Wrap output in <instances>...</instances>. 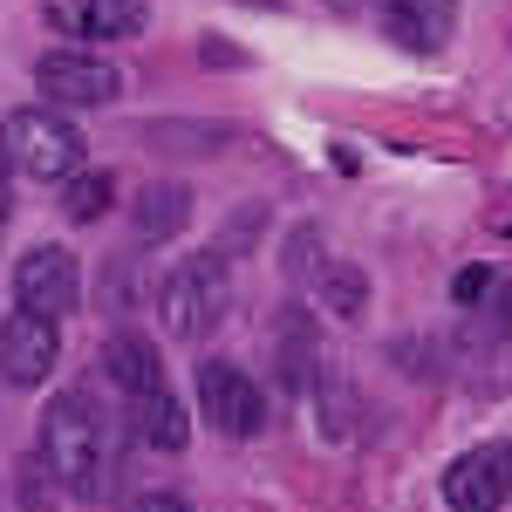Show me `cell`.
Wrapping results in <instances>:
<instances>
[{
	"instance_id": "obj_1",
	"label": "cell",
	"mask_w": 512,
	"mask_h": 512,
	"mask_svg": "<svg viewBox=\"0 0 512 512\" xmlns=\"http://www.w3.org/2000/svg\"><path fill=\"white\" fill-rule=\"evenodd\" d=\"M41 465L76 499H103L117 478V424L89 390H62L41 410Z\"/></svg>"
},
{
	"instance_id": "obj_2",
	"label": "cell",
	"mask_w": 512,
	"mask_h": 512,
	"mask_svg": "<svg viewBox=\"0 0 512 512\" xmlns=\"http://www.w3.org/2000/svg\"><path fill=\"white\" fill-rule=\"evenodd\" d=\"M0 158L35 185H69L89 164V144H82L76 117H62V110H14L0 123Z\"/></svg>"
},
{
	"instance_id": "obj_3",
	"label": "cell",
	"mask_w": 512,
	"mask_h": 512,
	"mask_svg": "<svg viewBox=\"0 0 512 512\" xmlns=\"http://www.w3.org/2000/svg\"><path fill=\"white\" fill-rule=\"evenodd\" d=\"M226 308H233V274H226V253H219V246L178 260L158 287V315L178 342H205V335L226 321Z\"/></svg>"
},
{
	"instance_id": "obj_4",
	"label": "cell",
	"mask_w": 512,
	"mask_h": 512,
	"mask_svg": "<svg viewBox=\"0 0 512 512\" xmlns=\"http://www.w3.org/2000/svg\"><path fill=\"white\" fill-rule=\"evenodd\" d=\"M198 403H205V417H212V431L219 437H260L267 431V390L226 362V355H212V362H198Z\"/></svg>"
},
{
	"instance_id": "obj_5",
	"label": "cell",
	"mask_w": 512,
	"mask_h": 512,
	"mask_svg": "<svg viewBox=\"0 0 512 512\" xmlns=\"http://www.w3.org/2000/svg\"><path fill=\"white\" fill-rule=\"evenodd\" d=\"M35 89L55 103V110H103L123 96V76L103 62V55H82V48H55L35 62Z\"/></svg>"
},
{
	"instance_id": "obj_6",
	"label": "cell",
	"mask_w": 512,
	"mask_h": 512,
	"mask_svg": "<svg viewBox=\"0 0 512 512\" xmlns=\"http://www.w3.org/2000/svg\"><path fill=\"white\" fill-rule=\"evenodd\" d=\"M82 301V267L69 246H28L21 267H14V308H35V315L62 321L76 315Z\"/></svg>"
},
{
	"instance_id": "obj_7",
	"label": "cell",
	"mask_w": 512,
	"mask_h": 512,
	"mask_svg": "<svg viewBox=\"0 0 512 512\" xmlns=\"http://www.w3.org/2000/svg\"><path fill=\"white\" fill-rule=\"evenodd\" d=\"M506 499H512V437L472 444L444 472V512H499Z\"/></svg>"
},
{
	"instance_id": "obj_8",
	"label": "cell",
	"mask_w": 512,
	"mask_h": 512,
	"mask_svg": "<svg viewBox=\"0 0 512 512\" xmlns=\"http://www.w3.org/2000/svg\"><path fill=\"white\" fill-rule=\"evenodd\" d=\"M55 355H62V335H55V321H48V315L14 308V315L0 321V383L35 390V383H48Z\"/></svg>"
},
{
	"instance_id": "obj_9",
	"label": "cell",
	"mask_w": 512,
	"mask_h": 512,
	"mask_svg": "<svg viewBox=\"0 0 512 512\" xmlns=\"http://www.w3.org/2000/svg\"><path fill=\"white\" fill-rule=\"evenodd\" d=\"M41 14L69 41H130L144 35L151 0H41Z\"/></svg>"
},
{
	"instance_id": "obj_10",
	"label": "cell",
	"mask_w": 512,
	"mask_h": 512,
	"mask_svg": "<svg viewBox=\"0 0 512 512\" xmlns=\"http://www.w3.org/2000/svg\"><path fill=\"white\" fill-rule=\"evenodd\" d=\"M390 35L410 55H444L458 35V0H390Z\"/></svg>"
},
{
	"instance_id": "obj_11",
	"label": "cell",
	"mask_w": 512,
	"mask_h": 512,
	"mask_svg": "<svg viewBox=\"0 0 512 512\" xmlns=\"http://www.w3.org/2000/svg\"><path fill=\"white\" fill-rule=\"evenodd\" d=\"M130 424H137V437H144L151 451H185V444H192V417H185V396L171 390V383H158V390L137 396V403H130Z\"/></svg>"
},
{
	"instance_id": "obj_12",
	"label": "cell",
	"mask_w": 512,
	"mask_h": 512,
	"mask_svg": "<svg viewBox=\"0 0 512 512\" xmlns=\"http://www.w3.org/2000/svg\"><path fill=\"white\" fill-rule=\"evenodd\" d=\"M130 219H137V239H144V246L178 239V233H185V219H192V185H178V178L144 185V192H137V205H130Z\"/></svg>"
},
{
	"instance_id": "obj_13",
	"label": "cell",
	"mask_w": 512,
	"mask_h": 512,
	"mask_svg": "<svg viewBox=\"0 0 512 512\" xmlns=\"http://www.w3.org/2000/svg\"><path fill=\"white\" fill-rule=\"evenodd\" d=\"M103 376H110V383H117V390L137 403L144 390H158V383H164V362H158V349H151L144 335L117 328V335L103 342Z\"/></svg>"
},
{
	"instance_id": "obj_14",
	"label": "cell",
	"mask_w": 512,
	"mask_h": 512,
	"mask_svg": "<svg viewBox=\"0 0 512 512\" xmlns=\"http://www.w3.org/2000/svg\"><path fill=\"white\" fill-rule=\"evenodd\" d=\"M110 198H117L110 171H103V164H82L76 178L62 185V212H69L76 226H89V219H103V212H110Z\"/></svg>"
},
{
	"instance_id": "obj_15",
	"label": "cell",
	"mask_w": 512,
	"mask_h": 512,
	"mask_svg": "<svg viewBox=\"0 0 512 512\" xmlns=\"http://www.w3.org/2000/svg\"><path fill=\"white\" fill-rule=\"evenodd\" d=\"M321 301L335 308V315H362L369 308V274L362 267H321Z\"/></svg>"
},
{
	"instance_id": "obj_16",
	"label": "cell",
	"mask_w": 512,
	"mask_h": 512,
	"mask_svg": "<svg viewBox=\"0 0 512 512\" xmlns=\"http://www.w3.org/2000/svg\"><path fill=\"white\" fill-rule=\"evenodd\" d=\"M492 267H458V280H451V301H458V308H478V301H485V294H492Z\"/></svg>"
},
{
	"instance_id": "obj_17",
	"label": "cell",
	"mask_w": 512,
	"mask_h": 512,
	"mask_svg": "<svg viewBox=\"0 0 512 512\" xmlns=\"http://www.w3.org/2000/svg\"><path fill=\"white\" fill-rule=\"evenodd\" d=\"M260 219H267L260 205H246V212H233V226H226V239H219V253H233V246H253V239H260Z\"/></svg>"
},
{
	"instance_id": "obj_18",
	"label": "cell",
	"mask_w": 512,
	"mask_h": 512,
	"mask_svg": "<svg viewBox=\"0 0 512 512\" xmlns=\"http://www.w3.org/2000/svg\"><path fill=\"white\" fill-rule=\"evenodd\" d=\"M7 219H14V164L0 158V239H7Z\"/></svg>"
},
{
	"instance_id": "obj_19",
	"label": "cell",
	"mask_w": 512,
	"mask_h": 512,
	"mask_svg": "<svg viewBox=\"0 0 512 512\" xmlns=\"http://www.w3.org/2000/svg\"><path fill=\"white\" fill-rule=\"evenodd\" d=\"M137 512H192V506H185L178 492H144V499H137Z\"/></svg>"
}]
</instances>
